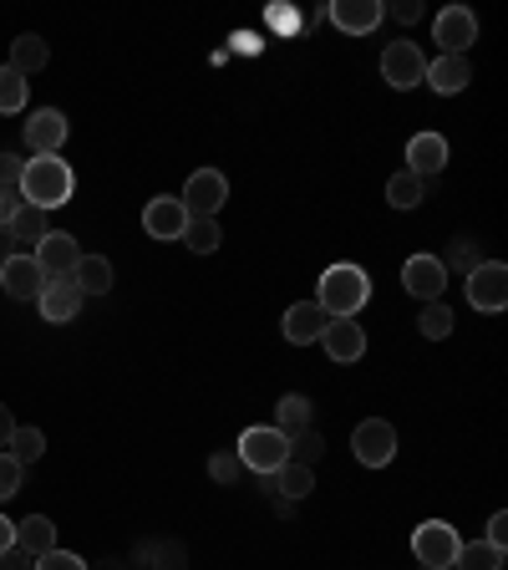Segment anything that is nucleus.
Listing matches in <instances>:
<instances>
[{
  "mask_svg": "<svg viewBox=\"0 0 508 570\" xmlns=\"http://www.w3.org/2000/svg\"><path fill=\"white\" fill-rule=\"evenodd\" d=\"M71 189H77V174H71V164L61 154L31 158V164L21 168V204H31V209H41V214L61 209V204L71 199Z\"/></svg>",
  "mask_w": 508,
  "mask_h": 570,
  "instance_id": "f257e3e1",
  "label": "nucleus"
},
{
  "mask_svg": "<svg viewBox=\"0 0 508 570\" xmlns=\"http://www.w3.org/2000/svg\"><path fill=\"white\" fill-rule=\"evenodd\" d=\"M371 301V281L361 265H331L320 275V291H316V306L326 316H356V311Z\"/></svg>",
  "mask_w": 508,
  "mask_h": 570,
  "instance_id": "f03ea898",
  "label": "nucleus"
},
{
  "mask_svg": "<svg viewBox=\"0 0 508 570\" xmlns=\"http://www.w3.org/2000/svg\"><path fill=\"white\" fill-rule=\"evenodd\" d=\"M239 463L255 469V474L270 479L280 463H290V439H285L275 423H260V428H245L239 433Z\"/></svg>",
  "mask_w": 508,
  "mask_h": 570,
  "instance_id": "7ed1b4c3",
  "label": "nucleus"
},
{
  "mask_svg": "<svg viewBox=\"0 0 508 570\" xmlns=\"http://www.w3.org/2000/svg\"><path fill=\"white\" fill-rule=\"evenodd\" d=\"M458 550H462V540L448 520H427L412 530V556L422 560L427 570H448L452 560H458Z\"/></svg>",
  "mask_w": 508,
  "mask_h": 570,
  "instance_id": "20e7f679",
  "label": "nucleus"
},
{
  "mask_svg": "<svg viewBox=\"0 0 508 570\" xmlns=\"http://www.w3.org/2000/svg\"><path fill=\"white\" fill-rule=\"evenodd\" d=\"M351 453H356V463H367V469H387V463L397 459V428H391L387 417H367V423H356Z\"/></svg>",
  "mask_w": 508,
  "mask_h": 570,
  "instance_id": "39448f33",
  "label": "nucleus"
},
{
  "mask_svg": "<svg viewBox=\"0 0 508 570\" xmlns=\"http://www.w3.org/2000/svg\"><path fill=\"white\" fill-rule=\"evenodd\" d=\"M225 199H229V178L219 168H199V174H189L178 204L189 209V219H213V214L225 209Z\"/></svg>",
  "mask_w": 508,
  "mask_h": 570,
  "instance_id": "423d86ee",
  "label": "nucleus"
},
{
  "mask_svg": "<svg viewBox=\"0 0 508 570\" xmlns=\"http://www.w3.org/2000/svg\"><path fill=\"white\" fill-rule=\"evenodd\" d=\"M468 301H474V311H504L508 306V265L478 261L474 271H468Z\"/></svg>",
  "mask_w": 508,
  "mask_h": 570,
  "instance_id": "0eeeda50",
  "label": "nucleus"
},
{
  "mask_svg": "<svg viewBox=\"0 0 508 570\" xmlns=\"http://www.w3.org/2000/svg\"><path fill=\"white\" fill-rule=\"evenodd\" d=\"M31 255H36V265H41V275H47V281H71L77 261H82L77 239L61 235V229H47V235H41V245H36Z\"/></svg>",
  "mask_w": 508,
  "mask_h": 570,
  "instance_id": "6e6552de",
  "label": "nucleus"
},
{
  "mask_svg": "<svg viewBox=\"0 0 508 570\" xmlns=\"http://www.w3.org/2000/svg\"><path fill=\"white\" fill-rule=\"evenodd\" d=\"M381 77H387L397 92H407V87H417L427 77V57L412 41H391V47L381 51Z\"/></svg>",
  "mask_w": 508,
  "mask_h": 570,
  "instance_id": "1a4fd4ad",
  "label": "nucleus"
},
{
  "mask_svg": "<svg viewBox=\"0 0 508 570\" xmlns=\"http://www.w3.org/2000/svg\"><path fill=\"white\" fill-rule=\"evenodd\" d=\"M402 285L422 306L427 301H442V291H448V265H442L438 255H412V261L402 265Z\"/></svg>",
  "mask_w": 508,
  "mask_h": 570,
  "instance_id": "9d476101",
  "label": "nucleus"
},
{
  "mask_svg": "<svg viewBox=\"0 0 508 570\" xmlns=\"http://www.w3.org/2000/svg\"><path fill=\"white\" fill-rule=\"evenodd\" d=\"M0 285H6V296L11 301H36L41 296V285H47V275H41V265H36L31 249H16L11 261L0 265Z\"/></svg>",
  "mask_w": 508,
  "mask_h": 570,
  "instance_id": "9b49d317",
  "label": "nucleus"
},
{
  "mask_svg": "<svg viewBox=\"0 0 508 570\" xmlns=\"http://www.w3.org/2000/svg\"><path fill=\"white\" fill-rule=\"evenodd\" d=\"M438 47L448 51V57H462V51L478 41V16L468 11V6H448V11H438Z\"/></svg>",
  "mask_w": 508,
  "mask_h": 570,
  "instance_id": "f8f14e48",
  "label": "nucleus"
},
{
  "mask_svg": "<svg viewBox=\"0 0 508 570\" xmlns=\"http://www.w3.org/2000/svg\"><path fill=\"white\" fill-rule=\"evenodd\" d=\"M82 285L77 281H47L41 285V296H36V306H41V316L51 321V326H67V321L82 316Z\"/></svg>",
  "mask_w": 508,
  "mask_h": 570,
  "instance_id": "ddd939ff",
  "label": "nucleus"
},
{
  "mask_svg": "<svg viewBox=\"0 0 508 570\" xmlns=\"http://www.w3.org/2000/svg\"><path fill=\"white\" fill-rule=\"evenodd\" d=\"M320 346L331 362H361L367 352V332L356 326V316H331L326 321V332H320Z\"/></svg>",
  "mask_w": 508,
  "mask_h": 570,
  "instance_id": "4468645a",
  "label": "nucleus"
},
{
  "mask_svg": "<svg viewBox=\"0 0 508 570\" xmlns=\"http://www.w3.org/2000/svg\"><path fill=\"white\" fill-rule=\"evenodd\" d=\"M71 122L61 118L57 107H41V112H31V122H26V142H31V158H47L57 154L61 142H67Z\"/></svg>",
  "mask_w": 508,
  "mask_h": 570,
  "instance_id": "2eb2a0df",
  "label": "nucleus"
},
{
  "mask_svg": "<svg viewBox=\"0 0 508 570\" xmlns=\"http://www.w3.org/2000/svg\"><path fill=\"white\" fill-rule=\"evenodd\" d=\"M142 229L153 239H183V229H189V209L178 199H168V194H158L148 209H142Z\"/></svg>",
  "mask_w": 508,
  "mask_h": 570,
  "instance_id": "dca6fc26",
  "label": "nucleus"
},
{
  "mask_svg": "<svg viewBox=\"0 0 508 570\" xmlns=\"http://www.w3.org/2000/svg\"><path fill=\"white\" fill-rule=\"evenodd\" d=\"M448 168V138L442 132H417L412 142H407V174L417 178H432Z\"/></svg>",
  "mask_w": 508,
  "mask_h": 570,
  "instance_id": "f3484780",
  "label": "nucleus"
},
{
  "mask_svg": "<svg viewBox=\"0 0 508 570\" xmlns=\"http://www.w3.org/2000/svg\"><path fill=\"white\" fill-rule=\"evenodd\" d=\"M381 16H387V6H381V0H336V6H331V21L341 26L346 36H367V31H377Z\"/></svg>",
  "mask_w": 508,
  "mask_h": 570,
  "instance_id": "a211bd4d",
  "label": "nucleus"
},
{
  "mask_svg": "<svg viewBox=\"0 0 508 570\" xmlns=\"http://www.w3.org/2000/svg\"><path fill=\"white\" fill-rule=\"evenodd\" d=\"M326 311L316 306V301H300V306L285 311V342H296V346H310L320 332H326Z\"/></svg>",
  "mask_w": 508,
  "mask_h": 570,
  "instance_id": "6ab92c4d",
  "label": "nucleus"
},
{
  "mask_svg": "<svg viewBox=\"0 0 508 570\" xmlns=\"http://www.w3.org/2000/svg\"><path fill=\"white\" fill-rule=\"evenodd\" d=\"M468 77H474L468 57H448V51H442L438 61H427V77H422V82L432 87V92L452 97V92H462V87H468Z\"/></svg>",
  "mask_w": 508,
  "mask_h": 570,
  "instance_id": "aec40b11",
  "label": "nucleus"
},
{
  "mask_svg": "<svg viewBox=\"0 0 508 570\" xmlns=\"http://www.w3.org/2000/svg\"><path fill=\"white\" fill-rule=\"evenodd\" d=\"M16 550H26L31 560H41L47 550H57V524H51L47 514H26V520L16 524Z\"/></svg>",
  "mask_w": 508,
  "mask_h": 570,
  "instance_id": "412c9836",
  "label": "nucleus"
},
{
  "mask_svg": "<svg viewBox=\"0 0 508 570\" xmlns=\"http://www.w3.org/2000/svg\"><path fill=\"white\" fill-rule=\"evenodd\" d=\"M71 281L82 285V296H107V291H112V261H107V255H82L77 271H71Z\"/></svg>",
  "mask_w": 508,
  "mask_h": 570,
  "instance_id": "4be33fe9",
  "label": "nucleus"
},
{
  "mask_svg": "<svg viewBox=\"0 0 508 570\" xmlns=\"http://www.w3.org/2000/svg\"><path fill=\"white\" fill-rule=\"evenodd\" d=\"M47 61H51V51H47V41H41V36H16V41H11V61H6V67H16L26 82H31V71H41Z\"/></svg>",
  "mask_w": 508,
  "mask_h": 570,
  "instance_id": "5701e85b",
  "label": "nucleus"
},
{
  "mask_svg": "<svg viewBox=\"0 0 508 570\" xmlns=\"http://www.w3.org/2000/svg\"><path fill=\"white\" fill-rule=\"evenodd\" d=\"M275 428H280L285 439L306 433V428H310V397H300V392H285L280 407H275Z\"/></svg>",
  "mask_w": 508,
  "mask_h": 570,
  "instance_id": "b1692460",
  "label": "nucleus"
},
{
  "mask_svg": "<svg viewBox=\"0 0 508 570\" xmlns=\"http://www.w3.org/2000/svg\"><path fill=\"white\" fill-rule=\"evenodd\" d=\"M270 489H280L285 499H306L310 489H316V474H310L306 463H280L270 474Z\"/></svg>",
  "mask_w": 508,
  "mask_h": 570,
  "instance_id": "393cba45",
  "label": "nucleus"
},
{
  "mask_svg": "<svg viewBox=\"0 0 508 570\" xmlns=\"http://www.w3.org/2000/svg\"><path fill=\"white\" fill-rule=\"evenodd\" d=\"M6 235L16 239V245H41V235H47V214L31 209V204H21V214H16L11 225H6Z\"/></svg>",
  "mask_w": 508,
  "mask_h": 570,
  "instance_id": "a878e982",
  "label": "nucleus"
},
{
  "mask_svg": "<svg viewBox=\"0 0 508 570\" xmlns=\"http://www.w3.org/2000/svg\"><path fill=\"white\" fill-rule=\"evenodd\" d=\"M458 570H504V546H488V540H474V546H462L458 560H452Z\"/></svg>",
  "mask_w": 508,
  "mask_h": 570,
  "instance_id": "bb28decb",
  "label": "nucleus"
},
{
  "mask_svg": "<svg viewBox=\"0 0 508 570\" xmlns=\"http://www.w3.org/2000/svg\"><path fill=\"white\" fill-rule=\"evenodd\" d=\"M387 204L391 209H417V204H422V178L407 174V168L402 174H391L387 178Z\"/></svg>",
  "mask_w": 508,
  "mask_h": 570,
  "instance_id": "cd10ccee",
  "label": "nucleus"
},
{
  "mask_svg": "<svg viewBox=\"0 0 508 570\" xmlns=\"http://www.w3.org/2000/svg\"><path fill=\"white\" fill-rule=\"evenodd\" d=\"M452 326H458V321H452V306H442V301H427L422 316H417V332H422L427 342H442Z\"/></svg>",
  "mask_w": 508,
  "mask_h": 570,
  "instance_id": "c85d7f7f",
  "label": "nucleus"
},
{
  "mask_svg": "<svg viewBox=\"0 0 508 570\" xmlns=\"http://www.w3.org/2000/svg\"><path fill=\"white\" fill-rule=\"evenodd\" d=\"M6 449H11V459L26 469V463H36L41 453H47V433H41V428H16Z\"/></svg>",
  "mask_w": 508,
  "mask_h": 570,
  "instance_id": "c756f323",
  "label": "nucleus"
},
{
  "mask_svg": "<svg viewBox=\"0 0 508 570\" xmlns=\"http://www.w3.org/2000/svg\"><path fill=\"white\" fill-rule=\"evenodd\" d=\"M219 219H189V229H183V245L193 249V255H213L219 249Z\"/></svg>",
  "mask_w": 508,
  "mask_h": 570,
  "instance_id": "7c9ffc66",
  "label": "nucleus"
},
{
  "mask_svg": "<svg viewBox=\"0 0 508 570\" xmlns=\"http://www.w3.org/2000/svg\"><path fill=\"white\" fill-rule=\"evenodd\" d=\"M26 77L16 67H0V112H21L26 107Z\"/></svg>",
  "mask_w": 508,
  "mask_h": 570,
  "instance_id": "2f4dec72",
  "label": "nucleus"
},
{
  "mask_svg": "<svg viewBox=\"0 0 508 570\" xmlns=\"http://www.w3.org/2000/svg\"><path fill=\"white\" fill-rule=\"evenodd\" d=\"M320 449H326V443H320V433L316 428H306V433H296V439H290V463H316L320 459Z\"/></svg>",
  "mask_w": 508,
  "mask_h": 570,
  "instance_id": "473e14b6",
  "label": "nucleus"
},
{
  "mask_svg": "<svg viewBox=\"0 0 508 570\" xmlns=\"http://www.w3.org/2000/svg\"><path fill=\"white\" fill-rule=\"evenodd\" d=\"M36 570H92L82 556H71V550H47V556L36 560Z\"/></svg>",
  "mask_w": 508,
  "mask_h": 570,
  "instance_id": "72a5a7b5",
  "label": "nucleus"
},
{
  "mask_svg": "<svg viewBox=\"0 0 508 570\" xmlns=\"http://www.w3.org/2000/svg\"><path fill=\"white\" fill-rule=\"evenodd\" d=\"M239 469H245V463H239V453H213V459H209V474L219 479V484H235Z\"/></svg>",
  "mask_w": 508,
  "mask_h": 570,
  "instance_id": "f704fd0d",
  "label": "nucleus"
},
{
  "mask_svg": "<svg viewBox=\"0 0 508 570\" xmlns=\"http://www.w3.org/2000/svg\"><path fill=\"white\" fill-rule=\"evenodd\" d=\"M16 489H21V463L11 453H0V499H11Z\"/></svg>",
  "mask_w": 508,
  "mask_h": 570,
  "instance_id": "c9c22d12",
  "label": "nucleus"
},
{
  "mask_svg": "<svg viewBox=\"0 0 508 570\" xmlns=\"http://www.w3.org/2000/svg\"><path fill=\"white\" fill-rule=\"evenodd\" d=\"M21 168H26V158L0 154V189H21Z\"/></svg>",
  "mask_w": 508,
  "mask_h": 570,
  "instance_id": "e433bc0d",
  "label": "nucleus"
},
{
  "mask_svg": "<svg viewBox=\"0 0 508 570\" xmlns=\"http://www.w3.org/2000/svg\"><path fill=\"white\" fill-rule=\"evenodd\" d=\"M16 214H21V189H0V229L11 225Z\"/></svg>",
  "mask_w": 508,
  "mask_h": 570,
  "instance_id": "4c0bfd02",
  "label": "nucleus"
},
{
  "mask_svg": "<svg viewBox=\"0 0 508 570\" xmlns=\"http://www.w3.org/2000/svg\"><path fill=\"white\" fill-rule=\"evenodd\" d=\"M0 570H36V560L11 546V550H0Z\"/></svg>",
  "mask_w": 508,
  "mask_h": 570,
  "instance_id": "58836bf2",
  "label": "nucleus"
},
{
  "mask_svg": "<svg viewBox=\"0 0 508 570\" xmlns=\"http://www.w3.org/2000/svg\"><path fill=\"white\" fill-rule=\"evenodd\" d=\"M488 546H508V514L504 510L488 520Z\"/></svg>",
  "mask_w": 508,
  "mask_h": 570,
  "instance_id": "ea45409f",
  "label": "nucleus"
},
{
  "mask_svg": "<svg viewBox=\"0 0 508 570\" xmlns=\"http://www.w3.org/2000/svg\"><path fill=\"white\" fill-rule=\"evenodd\" d=\"M452 261H458V265H468V271H474V239H458V245H452Z\"/></svg>",
  "mask_w": 508,
  "mask_h": 570,
  "instance_id": "a19ab883",
  "label": "nucleus"
},
{
  "mask_svg": "<svg viewBox=\"0 0 508 570\" xmlns=\"http://www.w3.org/2000/svg\"><path fill=\"white\" fill-rule=\"evenodd\" d=\"M11 433H16V417H11V407L0 403V449H6V443H11Z\"/></svg>",
  "mask_w": 508,
  "mask_h": 570,
  "instance_id": "79ce46f5",
  "label": "nucleus"
},
{
  "mask_svg": "<svg viewBox=\"0 0 508 570\" xmlns=\"http://www.w3.org/2000/svg\"><path fill=\"white\" fill-rule=\"evenodd\" d=\"M397 21H422V6H417V0H402V6H397Z\"/></svg>",
  "mask_w": 508,
  "mask_h": 570,
  "instance_id": "37998d69",
  "label": "nucleus"
},
{
  "mask_svg": "<svg viewBox=\"0 0 508 570\" xmlns=\"http://www.w3.org/2000/svg\"><path fill=\"white\" fill-rule=\"evenodd\" d=\"M11 546H16V524L0 514V550H11Z\"/></svg>",
  "mask_w": 508,
  "mask_h": 570,
  "instance_id": "c03bdc74",
  "label": "nucleus"
},
{
  "mask_svg": "<svg viewBox=\"0 0 508 570\" xmlns=\"http://www.w3.org/2000/svg\"><path fill=\"white\" fill-rule=\"evenodd\" d=\"M97 570H122V566H112V560H107V566H97Z\"/></svg>",
  "mask_w": 508,
  "mask_h": 570,
  "instance_id": "a18cd8bd",
  "label": "nucleus"
},
{
  "mask_svg": "<svg viewBox=\"0 0 508 570\" xmlns=\"http://www.w3.org/2000/svg\"><path fill=\"white\" fill-rule=\"evenodd\" d=\"M448 570H458V566H448Z\"/></svg>",
  "mask_w": 508,
  "mask_h": 570,
  "instance_id": "49530a36",
  "label": "nucleus"
}]
</instances>
